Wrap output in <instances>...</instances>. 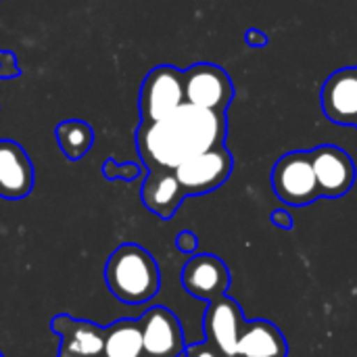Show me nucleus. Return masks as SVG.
Returning <instances> with one entry per match:
<instances>
[{"label": "nucleus", "instance_id": "3", "mask_svg": "<svg viewBox=\"0 0 357 357\" xmlns=\"http://www.w3.org/2000/svg\"><path fill=\"white\" fill-rule=\"evenodd\" d=\"M272 188L276 197L293 207H305L320 199L310 151H293L282 155L272 167Z\"/></svg>", "mask_w": 357, "mask_h": 357}, {"label": "nucleus", "instance_id": "19", "mask_svg": "<svg viewBox=\"0 0 357 357\" xmlns=\"http://www.w3.org/2000/svg\"><path fill=\"white\" fill-rule=\"evenodd\" d=\"M21 75L19 59L10 50H0V79H15Z\"/></svg>", "mask_w": 357, "mask_h": 357}, {"label": "nucleus", "instance_id": "15", "mask_svg": "<svg viewBox=\"0 0 357 357\" xmlns=\"http://www.w3.org/2000/svg\"><path fill=\"white\" fill-rule=\"evenodd\" d=\"M289 347L280 328L268 320L245 322L236 357H287Z\"/></svg>", "mask_w": 357, "mask_h": 357}, {"label": "nucleus", "instance_id": "14", "mask_svg": "<svg viewBox=\"0 0 357 357\" xmlns=\"http://www.w3.org/2000/svg\"><path fill=\"white\" fill-rule=\"evenodd\" d=\"M144 207L161 220H172L186 199L174 169H149L140 188Z\"/></svg>", "mask_w": 357, "mask_h": 357}, {"label": "nucleus", "instance_id": "4", "mask_svg": "<svg viewBox=\"0 0 357 357\" xmlns=\"http://www.w3.org/2000/svg\"><path fill=\"white\" fill-rule=\"evenodd\" d=\"M184 102V71L174 65H157L144 75L140 86V123L163 119Z\"/></svg>", "mask_w": 357, "mask_h": 357}, {"label": "nucleus", "instance_id": "20", "mask_svg": "<svg viewBox=\"0 0 357 357\" xmlns=\"http://www.w3.org/2000/svg\"><path fill=\"white\" fill-rule=\"evenodd\" d=\"M176 247H178L182 253H186V255H195L197 249H199V238H197L195 232L182 230V232L176 236Z\"/></svg>", "mask_w": 357, "mask_h": 357}, {"label": "nucleus", "instance_id": "13", "mask_svg": "<svg viewBox=\"0 0 357 357\" xmlns=\"http://www.w3.org/2000/svg\"><path fill=\"white\" fill-rule=\"evenodd\" d=\"M36 182V172L25 149L15 140H0V197L25 199Z\"/></svg>", "mask_w": 357, "mask_h": 357}, {"label": "nucleus", "instance_id": "1", "mask_svg": "<svg viewBox=\"0 0 357 357\" xmlns=\"http://www.w3.org/2000/svg\"><path fill=\"white\" fill-rule=\"evenodd\" d=\"M226 113L184 102L163 119L140 123L136 149L146 172L176 169L190 157L226 144Z\"/></svg>", "mask_w": 357, "mask_h": 357}, {"label": "nucleus", "instance_id": "7", "mask_svg": "<svg viewBox=\"0 0 357 357\" xmlns=\"http://www.w3.org/2000/svg\"><path fill=\"white\" fill-rule=\"evenodd\" d=\"M138 322L142 331V356L178 357L186 351L182 324L172 310L155 305Z\"/></svg>", "mask_w": 357, "mask_h": 357}, {"label": "nucleus", "instance_id": "8", "mask_svg": "<svg viewBox=\"0 0 357 357\" xmlns=\"http://www.w3.org/2000/svg\"><path fill=\"white\" fill-rule=\"evenodd\" d=\"M320 197H345L356 184V163L351 155L335 144H322L310 151Z\"/></svg>", "mask_w": 357, "mask_h": 357}, {"label": "nucleus", "instance_id": "17", "mask_svg": "<svg viewBox=\"0 0 357 357\" xmlns=\"http://www.w3.org/2000/svg\"><path fill=\"white\" fill-rule=\"evenodd\" d=\"M54 136H56L61 153L71 161H77L84 155H88V151L92 149V142H94L92 128L82 119L61 121L54 130Z\"/></svg>", "mask_w": 357, "mask_h": 357}, {"label": "nucleus", "instance_id": "18", "mask_svg": "<svg viewBox=\"0 0 357 357\" xmlns=\"http://www.w3.org/2000/svg\"><path fill=\"white\" fill-rule=\"evenodd\" d=\"M142 167L144 165H138V163H117L113 157H109L105 163H102V176L107 180H123V182H134L140 174H142Z\"/></svg>", "mask_w": 357, "mask_h": 357}, {"label": "nucleus", "instance_id": "22", "mask_svg": "<svg viewBox=\"0 0 357 357\" xmlns=\"http://www.w3.org/2000/svg\"><path fill=\"white\" fill-rule=\"evenodd\" d=\"M245 42L251 48H264V46H268V36H266V31H261L257 27H249L245 33Z\"/></svg>", "mask_w": 357, "mask_h": 357}, {"label": "nucleus", "instance_id": "21", "mask_svg": "<svg viewBox=\"0 0 357 357\" xmlns=\"http://www.w3.org/2000/svg\"><path fill=\"white\" fill-rule=\"evenodd\" d=\"M222 354L209 343H197V345H186V357H220Z\"/></svg>", "mask_w": 357, "mask_h": 357}, {"label": "nucleus", "instance_id": "9", "mask_svg": "<svg viewBox=\"0 0 357 357\" xmlns=\"http://www.w3.org/2000/svg\"><path fill=\"white\" fill-rule=\"evenodd\" d=\"M180 280L190 297L209 303L228 293L230 270L220 257L209 253H199L184 264Z\"/></svg>", "mask_w": 357, "mask_h": 357}, {"label": "nucleus", "instance_id": "10", "mask_svg": "<svg viewBox=\"0 0 357 357\" xmlns=\"http://www.w3.org/2000/svg\"><path fill=\"white\" fill-rule=\"evenodd\" d=\"M207 341L224 357H236L238 339L245 326V316L241 305L228 295L209 301L203 318Z\"/></svg>", "mask_w": 357, "mask_h": 357}, {"label": "nucleus", "instance_id": "12", "mask_svg": "<svg viewBox=\"0 0 357 357\" xmlns=\"http://www.w3.org/2000/svg\"><path fill=\"white\" fill-rule=\"evenodd\" d=\"M324 115L339 126L357 123V67L339 69L326 77L320 90Z\"/></svg>", "mask_w": 357, "mask_h": 357}, {"label": "nucleus", "instance_id": "24", "mask_svg": "<svg viewBox=\"0 0 357 357\" xmlns=\"http://www.w3.org/2000/svg\"><path fill=\"white\" fill-rule=\"evenodd\" d=\"M0 357H4V354H2V351H0Z\"/></svg>", "mask_w": 357, "mask_h": 357}, {"label": "nucleus", "instance_id": "25", "mask_svg": "<svg viewBox=\"0 0 357 357\" xmlns=\"http://www.w3.org/2000/svg\"><path fill=\"white\" fill-rule=\"evenodd\" d=\"M356 128H357V123H356Z\"/></svg>", "mask_w": 357, "mask_h": 357}, {"label": "nucleus", "instance_id": "2", "mask_svg": "<svg viewBox=\"0 0 357 357\" xmlns=\"http://www.w3.org/2000/svg\"><path fill=\"white\" fill-rule=\"evenodd\" d=\"M105 282L111 295L128 305L151 301L161 287L157 259L136 243L119 245L107 259Z\"/></svg>", "mask_w": 357, "mask_h": 357}, {"label": "nucleus", "instance_id": "5", "mask_svg": "<svg viewBox=\"0 0 357 357\" xmlns=\"http://www.w3.org/2000/svg\"><path fill=\"white\" fill-rule=\"evenodd\" d=\"M234 169V159L232 153L226 149V144L213 146L205 153H199L178 165L174 169L182 190L186 197H197V195H207L230 178Z\"/></svg>", "mask_w": 357, "mask_h": 357}, {"label": "nucleus", "instance_id": "23", "mask_svg": "<svg viewBox=\"0 0 357 357\" xmlns=\"http://www.w3.org/2000/svg\"><path fill=\"white\" fill-rule=\"evenodd\" d=\"M270 222H272L274 226L282 228V230H291V228L295 226V220H293V215H291L287 209H276V211H272Z\"/></svg>", "mask_w": 357, "mask_h": 357}, {"label": "nucleus", "instance_id": "6", "mask_svg": "<svg viewBox=\"0 0 357 357\" xmlns=\"http://www.w3.org/2000/svg\"><path fill=\"white\" fill-rule=\"evenodd\" d=\"M184 98L195 107L226 113L234 98V84L220 65L195 63L184 71Z\"/></svg>", "mask_w": 357, "mask_h": 357}, {"label": "nucleus", "instance_id": "16", "mask_svg": "<svg viewBox=\"0 0 357 357\" xmlns=\"http://www.w3.org/2000/svg\"><path fill=\"white\" fill-rule=\"evenodd\" d=\"M142 356V331L138 320H117L105 328V357Z\"/></svg>", "mask_w": 357, "mask_h": 357}, {"label": "nucleus", "instance_id": "11", "mask_svg": "<svg viewBox=\"0 0 357 357\" xmlns=\"http://www.w3.org/2000/svg\"><path fill=\"white\" fill-rule=\"evenodd\" d=\"M50 328L61 337L59 357H105V328L98 324L56 314Z\"/></svg>", "mask_w": 357, "mask_h": 357}]
</instances>
